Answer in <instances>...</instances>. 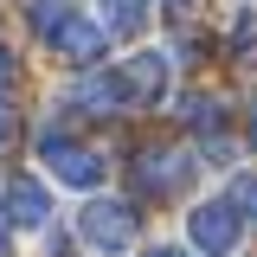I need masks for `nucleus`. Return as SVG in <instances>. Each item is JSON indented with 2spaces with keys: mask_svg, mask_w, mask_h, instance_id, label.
<instances>
[{
  "mask_svg": "<svg viewBox=\"0 0 257 257\" xmlns=\"http://www.w3.org/2000/svg\"><path fill=\"white\" fill-rule=\"evenodd\" d=\"M32 26H39V39L58 52V58H71V64H96L103 58V26H90V20H77L64 0H39L32 7Z\"/></svg>",
  "mask_w": 257,
  "mask_h": 257,
  "instance_id": "1",
  "label": "nucleus"
},
{
  "mask_svg": "<svg viewBox=\"0 0 257 257\" xmlns=\"http://www.w3.org/2000/svg\"><path fill=\"white\" fill-rule=\"evenodd\" d=\"M77 238L103 257H122L135 244V212H128L122 199H90L84 206V219H77Z\"/></svg>",
  "mask_w": 257,
  "mask_h": 257,
  "instance_id": "2",
  "label": "nucleus"
},
{
  "mask_svg": "<svg viewBox=\"0 0 257 257\" xmlns=\"http://www.w3.org/2000/svg\"><path fill=\"white\" fill-rule=\"evenodd\" d=\"M39 161L58 174L64 187H77V193H90V187H103V155H90V148H77L71 135H45L39 142Z\"/></svg>",
  "mask_w": 257,
  "mask_h": 257,
  "instance_id": "3",
  "label": "nucleus"
},
{
  "mask_svg": "<svg viewBox=\"0 0 257 257\" xmlns=\"http://www.w3.org/2000/svg\"><path fill=\"white\" fill-rule=\"evenodd\" d=\"M187 180H193V161L174 142H148L135 155V187L142 193H187Z\"/></svg>",
  "mask_w": 257,
  "mask_h": 257,
  "instance_id": "4",
  "label": "nucleus"
},
{
  "mask_svg": "<svg viewBox=\"0 0 257 257\" xmlns=\"http://www.w3.org/2000/svg\"><path fill=\"white\" fill-rule=\"evenodd\" d=\"M187 231H193V244H199L206 257H231V251H238V238H244V219H238L225 199H206V206H193Z\"/></svg>",
  "mask_w": 257,
  "mask_h": 257,
  "instance_id": "5",
  "label": "nucleus"
},
{
  "mask_svg": "<svg viewBox=\"0 0 257 257\" xmlns=\"http://www.w3.org/2000/svg\"><path fill=\"white\" fill-rule=\"evenodd\" d=\"M122 84H128L135 103H161V96H167V58H161V52H135L128 71H122Z\"/></svg>",
  "mask_w": 257,
  "mask_h": 257,
  "instance_id": "6",
  "label": "nucleus"
},
{
  "mask_svg": "<svg viewBox=\"0 0 257 257\" xmlns=\"http://www.w3.org/2000/svg\"><path fill=\"white\" fill-rule=\"evenodd\" d=\"M0 212H7L13 225H45L52 219V193L39 187V180H13L7 199H0Z\"/></svg>",
  "mask_w": 257,
  "mask_h": 257,
  "instance_id": "7",
  "label": "nucleus"
},
{
  "mask_svg": "<svg viewBox=\"0 0 257 257\" xmlns=\"http://www.w3.org/2000/svg\"><path fill=\"white\" fill-rule=\"evenodd\" d=\"M77 109H128L135 96H128L122 71H103V77H90V84H77V96H71Z\"/></svg>",
  "mask_w": 257,
  "mask_h": 257,
  "instance_id": "8",
  "label": "nucleus"
},
{
  "mask_svg": "<svg viewBox=\"0 0 257 257\" xmlns=\"http://www.w3.org/2000/svg\"><path fill=\"white\" fill-rule=\"evenodd\" d=\"M148 20V0H103V32H116V39H135Z\"/></svg>",
  "mask_w": 257,
  "mask_h": 257,
  "instance_id": "9",
  "label": "nucleus"
},
{
  "mask_svg": "<svg viewBox=\"0 0 257 257\" xmlns=\"http://www.w3.org/2000/svg\"><path fill=\"white\" fill-rule=\"evenodd\" d=\"M225 206H231L238 219H257V174H238L231 193H225Z\"/></svg>",
  "mask_w": 257,
  "mask_h": 257,
  "instance_id": "10",
  "label": "nucleus"
},
{
  "mask_svg": "<svg viewBox=\"0 0 257 257\" xmlns=\"http://www.w3.org/2000/svg\"><path fill=\"white\" fill-rule=\"evenodd\" d=\"M13 142V103H0V148Z\"/></svg>",
  "mask_w": 257,
  "mask_h": 257,
  "instance_id": "11",
  "label": "nucleus"
},
{
  "mask_svg": "<svg viewBox=\"0 0 257 257\" xmlns=\"http://www.w3.org/2000/svg\"><path fill=\"white\" fill-rule=\"evenodd\" d=\"M13 251V219H7V212H0V257Z\"/></svg>",
  "mask_w": 257,
  "mask_h": 257,
  "instance_id": "12",
  "label": "nucleus"
},
{
  "mask_svg": "<svg viewBox=\"0 0 257 257\" xmlns=\"http://www.w3.org/2000/svg\"><path fill=\"white\" fill-rule=\"evenodd\" d=\"M142 257H187L180 244H155V251H142Z\"/></svg>",
  "mask_w": 257,
  "mask_h": 257,
  "instance_id": "13",
  "label": "nucleus"
},
{
  "mask_svg": "<svg viewBox=\"0 0 257 257\" xmlns=\"http://www.w3.org/2000/svg\"><path fill=\"white\" fill-rule=\"evenodd\" d=\"M7 77H13V52L0 45V84H7Z\"/></svg>",
  "mask_w": 257,
  "mask_h": 257,
  "instance_id": "14",
  "label": "nucleus"
},
{
  "mask_svg": "<svg viewBox=\"0 0 257 257\" xmlns=\"http://www.w3.org/2000/svg\"><path fill=\"white\" fill-rule=\"evenodd\" d=\"M251 148H257V116H251Z\"/></svg>",
  "mask_w": 257,
  "mask_h": 257,
  "instance_id": "15",
  "label": "nucleus"
},
{
  "mask_svg": "<svg viewBox=\"0 0 257 257\" xmlns=\"http://www.w3.org/2000/svg\"><path fill=\"white\" fill-rule=\"evenodd\" d=\"M167 7H187V0H167Z\"/></svg>",
  "mask_w": 257,
  "mask_h": 257,
  "instance_id": "16",
  "label": "nucleus"
}]
</instances>
